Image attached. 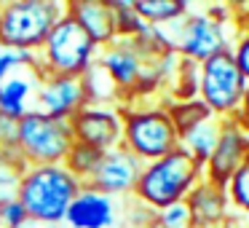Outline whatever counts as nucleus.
I'll return each instance as SVG.
<instances>
[{
    "label": "nucleus",
    "mask_w": 249,
    "mask_h": 228,
    "mask_svg": "<svg viewBox=\"0 0 249 228\" xmlns=\"http://www.w3.org/2000/svg\"><path fill=\"white\" fill-rule=\"evenodd\" d=\"M86 105L89 99L83 81L65 76H43L33 99V110H40V113L59 121H72Z\"/></svg>",
    "instance_id": "obj_11"
},
{
    "label": "nucleus",
    "mask_w": 249,
    "mask_h": 228,
    "mask_svg": "<svg viewBox=\"0 0 249 228\" xmlns=\"http://www.w3.org/2000/svg\"><path fill=\"white\" fill-rule=\"evenodd\" d=\"M24 174V164L19 153H3L0 151V204L8 199H17L19 183Z\"/></svg>",
    "instance_id": "obj_20"
},
{
    "label": "nucleus",
    "mask_w": 249,
    "mask_h": 228,
    "mask_svg": "<svg viewBox=\"0 0 249 228\" xmlns=\"http://www.w3.org/2000/svg\"><path fill=\"white\" fill-rule=\"evenodd\" d=\"M190 209V217H193L196 228H220L228 223V193L222 185L209 183V180H201L193 190L185 199Z\"/></svg>",
    "instance_id": "obj_15"
},
{
    "label": "nucleus",
    "mask_w": 249,
    "mask_h": 228,
    "mask_svg": "<svg viewBox=\"0 0 249 228\" xmlns=\"http://www.w3.org/2000/svg\"><path fill=\"white\" fill-rule=\"evenodd\" d=\"M99 158H102L99 151H94V148H89V145H81V142H72L70 153H67V158H65V167H67V172H72L81 183H86V180L91 177V172L97 169Z\"/></svg>",
    "instance_id": "obj_21"
},
{
    "label": "nucleus",
    "mask_w": 249,
    "mask_h": 228,
    "mask_svg": "<svg viewBox=\"0 0 249 228\" xmlns=\"http://www.w3.org/2000/svg\"><path fill=\"white\" fill-rule=\"evenodd\" d=\"M145 164L134 156L131 151H126L124 145L113 148V151L102 153L97 169L91 172V177L83 185L99 190L105 196H113V199H121V196H131L140 183V174Z\"/></svg>",
    "instance_id": "obj_9"
},
{
    "label": "nucleus",
    "mask_w": 249,
    "mask_h": 228,
    "mask_svg": "<svg viewBox=\"0 0 249 228\" xmlns=\"http://www.w3.org/2000/svg\"><path fill=\"white\" fill-rule=\"evenodd\" d=\"M124 228H126V226H124Z\"/></svg>",
    "instance_id": "obj_30"
},
{
    "label": "nucleus",
    "mask_w": 249,
    "mask_h": 228,
    "mask_svg": "<svg viewBox=\"0 0 249 228\" xmlns=\"http://www.w3.org/2000/svg\"><path fill=\"white\" fill-rule=\"evenodd\" d=\"M40 78H43L40 67H24V70H17L8 78H3L0 81V113L11 115L17 121L27 115L33 110V99Z\"/></svg>",
    "instance_id": "obj_16"
},
{
    "label": "nucleus",
    "mask_w": 249,
    "mask_h": 228,
    "mask_svg": "<svg viewBox=\"0 0 249 228\" xmlns=\"http://www.w3.org/2000/svg\"><path fill=\"white\" fill-rule=\"evenodd\" d=\"M107 3L113 6V14H115V33H118V38H137L147 27L137 17L131 0H107Z\"/></svg>",
    "instance_id": "obj_22"
},
{
    "label": "nucleus",
    "mask_w": 249,
    "mask_h": 228,
    "mask_svg": "<svg viewBox=\"0 0 249 228\" xmlns=\"http://www.w3.org/2000/svg\"><path fill=\"white\" fill-rule=\"evenodd\" d=\"M121 121H124V148L131 151L142 164L169 156L179 148V134L163 102L153 105H121Z\"/></svg>",
    "instance_id": "obj_3"
},
{
    "label": "nucleus",
    "mask_w": 249,
    "mask_h": 228,
    "mask_svg": "<svg viewBox=\"0 0 249 228\" xmlns=\"http://www.w3.org/2000/svg\"><path fill=\"white\" fill-rule=\"evenodd\" d=\"M220 129H222V118L209 115L206 121H201L193 129L179 134V151L188 153L196 164L204 167L212 158V153H214V145H217V140H220Z\"/></svg>",
    "instance_id": "obj_17"
},
{
    "label": "nucleus",
    "mask_w": 249,
    "mask_h": 228,
    "mask_svg": "<svg viewBox=\"0 0 249 228\" xmlns=\"http://www.w3.org/2000/svg\"><path fill=\"white\" fill-rule=\"evenodd\" d=\"M225 193H228V201H231L238 212L249 215V158L236 169V174L225 183Z\"/></svg>",
    "instance_id": "obj_23"
},
{
    "label": "nucleus",
    "mask_w": 249,
    "mask_h": 228,
    "mask_svg": "<svg viewBox=\"0 0 249 228\" xmlns=\"http://www.w3.org/2000/svg\"><path fill=\"white\" fill-rule=\"evenodd\" d=\"M17 140H19V121L0 113V151L17 153Z\"/></svg>",
    "instance_id": "obj_27"
},
{
    "label": "nucleus",
    "mask_w": 249,
    "mask_h": 228,
    "mask_svg": "<svg viewBox=\"0 0 249 228\" xmlns=\"http://www.w3.org/2000/svg\"><path fill=\"white\" fill-rule=\"evenodd\" d=\"M72 140L89 145L99 153L124 145V121L118 108H102V105H86L75 118L70 121Z\"/></svg>",
    "instance_id": "obj_10"
},
{
    "label": "nucleus",
    "mask_w": 249,
    "mask_h": 228,
    "mask_svg": "<svg viewBox=\"0 0 249 228\" xmlns=\"http://www.w3.org/2000/svg\"><path fill=\"white\" fill-rule=\"evenodd\" d=\"M99 46L86 35V30L70 17L59 19L49 33L43 49L38 51L43 76H65V78H83L94 67Z\"/></svg>",
    "instance_id": "obj_5"
},
{
    "label": "nucleus",
    "mask_w": 249,
    "mask_h": 228,
    "mask_svg": "<svg viewBox=\"0 0 249 228\" xmlns=\"http://www.w3.org/2000/svg\"><path fill=\"white\" fill-rule=\"evenodd\" d=\"M158 30H161L163 43L172 54L196 62V65L222 54V51H233V40L228 38L225 22H217L209 14L188 11L182 19Z\"/></svg>",
    "instance_id": "obj_6"
},
{
    "label": "nucleus",
    "mask_w": 249,
    "mask_h": 228,
    "mask_svg": "<svg viewBox=\"0 0 249 228\" xmlns=\"http://www.w3.org/2000/svg\"><path fill=\"white\" fill-rule=\"evenodd\" d=\"M65 226L70 228H115L118 226V201L99 190L81 185L78 196L67 207Z\"/></svg>",
    "instance_id": "obj_13"
},
{
    "label": "nucleus",
    "mask_w": 249,
    "mask_h": 228,
    "mask_svg": "<svg viewBox=\"0 0 249 228\" xmlns=\"http://www.w3.org/2000/svg\"><path fill=\"white\" fill-rule=\"evenodd\" d=\"M233 59L241 67L244 78L249 81V33H241L236 38V43H233Z\"/></svg>",
    "instance_id": "obj_28"
},
{
    "label": "nucleus",
    "mask_w": 249,
    "mask_h": 228,
    "mask_svg": "<svg viewBox=\"0 0 249 228\" xmlns=\"http://www.w3.org/2000/svg\"><path fill=\"white\" fill-rule=\"evenodd\" d=\"M81 180L67 172L65 164L49 167H24L17 199L22 201L24 212L38 226H59L65 223L67 207L81 190Z\"/></svg>",
    "instance_id": "obj_1"
},
{
    "label": "nucleus",
    "mask_w": 249,
    "mask_h": 228,
    "mask_svg": "<svg viewBox=\"0 0 249 228\" xmlns=\"http://www.w3.org/2000/svg\"><path fill=\"white\" fill-rule=\"evenodd\" d=\"M131 6L147 27H166L190 11L185 0H131Z\"/></svg>",
    "instance_id": "obj_18"
},
{
    "label": "nucleus",
    "mask_w": 249,
    "mask_h": 228,
    "mask_svg": "<svg viewBox=\"0 0 249 228\" xmlns=\"http://www.w3.org/2000/svg\"><path fill=\"white\" fill-rule=\"evenodd\" d=\"M70 121H59L40 110H30L19 118V140L17 153L24 167H49V164H65L72 148Z\"/></svg>",
    "instance_id": "obj_7"
},
{
    "label": "nucleus",
    "mask_w": 249,
    "mask_h": 228,
    "mask_svg": "<svg viewBox=\"0 0 249 228\" xmlns=\"http://www.w3.org/2000/svg\"><path fill=\"white\" fill-rule=\"evenodd\" d=\"M249 81L233 59V51L212 57L198 65V99L217 118H233Z\"/></svg>",
    "instance_id": "obj_8"
},
{
    "label": "nucleus",
    "mask_w": 249,
    "mask_h": 228,
    "mask_svg": "<svg viewBox=\"0 0 249 228\" xmlns=\"http://www.w3.org/2000/svg\"><path fill=\"white\" fill-rule=\"evenodd\" d=\"M30 223L19 199H8L0 204V228H24Z\"/></svg>",
    "instance_id": "obj_26"
},
{
    "label": "nucleus",
    "mask_w": 249,
    "mask_h": 228,
    "mask_svg": "<svg viewBox=\"0 0 249 228\" xmlns=\"http://www.w3.org/2000/svg\"><path fill=\"white\" fill-rule=\"evenodd\" d=\"M163 105H166V110H169V115H172L174 126H177V134L193 129L196 124H201V121H206L212 115V110L206 108L198 97H196V99H166Z\"/></svg>",
    "instance_id": "obj_19"
},
{
    "label": "nucleus",
    "mask_w": 249,
    "mask_h": 228,
    "mask_svg": "<svg viewBox=\"0 0 249 228\" xmlns=\"http://www.w3.org/2000/svg\"><path fill=\"white\" fill-rule=\"evenodd\" d=\"M65 14H70L86 30V35L99 49L118 38V33H115V14L107 0H67Z\"/></svg>",
    "instance_id": "obj_14"
},
{
    "label": "nucleus",
    "mask_w": 249,
    "mask_h": 228,
    "mask_svg": "<svg viewBox=\"0 0 249 228\" xmlns=\"http://www.w3.org/2000/svg\"><path fill=\"white\" fill-rule=\"evenodd\" d=\"M147 228H196V226H193L188 204L179 201V204H172V207H166V209L156 212L153 220L147 223Z\"/></svg>",
    "instance_id": "obj_24"
},
{
    "label": "nucleus",
    "mask_w": 249,
    "mask_h": 228,
    "mask_svg": "<svg viewBox=\"0 0 249 228\" xmlns=\"http://www.w3.org/2000/svg\"><path fill=\"white\" fill-rule=\"evenodd\" d=\"M62 17H65V3H59V0L0 3V46L38 54Z\"/></svg>",
    "instance_id": "obj_4"
},
{
    "label": "nucleus",
    "mask_w": 249,
    "mask_h": 228,
    "mask_svg": "<svg viewBox=\"0 0 249 228\" xmlns=\"http://www.w3.org/2000/svg\"><path fill=\"white\" fill-rule=\"evenodd\" d=\"M233 121H236V124L249 134V86H247V92H244L241 105H238V110H236V115H233Z\"/></svg>",
    "instance_id": "obj_29"
},
{
    "label": "nucleus",
    "mask_w": 249,
    "mask_h": 228,
    "mask_svg": "<svg viewBox=\"0 0 249 228\" xmlns=\"http://www.w3.org/2000/svg\"><path fill=\"white\" fill-rule=\"evenodd\" d=\"M201 180H204V167L177 148L169 156L156 158L142 167L140 183H137L131 199L145 204L153 212H161L172 204L185 201Z\"/></svg>",
    "instance_id": "obj_2"
},
{
    "label": "nucleus",
    "mask_w": 249,
    "mask_h": 228,
    "mask_svg": "<svg viewBox=\"0 0 249 228\" xmlns=\"http://www.w3.org/2000/svg\"><path fill=\"white\" fill-rule=\"evenodd\" d=\"M24 67H40L38 54H27V51H14L0 46V81L8 78L11 73L24 70Z\"/></svg>",
    "instance_id": "obj_25"
},
{
    "label": "nucleus",
    "mask_w": 249,
    "mask_h": 228,
    "mask_svg": "<svg viewBox=\"0 0 249 228\" xmlns=\"http://www.w3.org/2000/svg\"><path fill=\"white\" fill-rule=\"evenodd\" d=\"M247 158H249V134L233 118H225L220 129V140L214 145V153L204 164V180L225 188V183L236 174V169Z\"/></svg>",
    "instance_id": "obj_12"
}]
</instances>
